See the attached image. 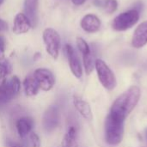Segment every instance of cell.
<instances>
[{
	"label": "cell",
	"instance_id": "24",
	"mask_svg": "<svg viewBox=\"0 0 147 147\" xmlns=\"http://www.w3.org/2000/svg\"><path fill=\"white\" fill-rule=\"evenodd\" d=\"M4 47H5V40L3 37L0 36V60L4 58Z\"/></svg>",
	"mask_w": 147,
	"mask_h": 147
},
{
	"label": "cell",
	"instance_id": "10",
	"mask_svg": "<svg viewBox=\"0 0 147 147\" xmlns=\"http://www.w3.org/2000/svg\"><path fill=\"white\" fill-rule=\"evenodd\" d=\"M80 25L85 32L96 33L101 28V21L96 15L87 14L82 18Z\"/></svg>",
	"mask_w": 147,
	"mask_h": 147
},
{
	"label": "cell",
	"instance_id": "25",
	"mask_svg": "<svg viewBox=\"0 0 147 147\" xmlns=\"http://www.w3.org/2000/svg\"><path fill=\"white\" fill-rule=\"evenodd\" d=\"M6 147H27L23 144H20L15 141H12L10 140H6Z\"/></svg>",
	"mask_w": 147,
	"mask_h": 147
},
{
	"label": "cell",
	"instance_id": "23",
	"mask_svg": "<svg viewBox=\"0 0 147 147\" xmlns=\"http://www.w3.org/2000/svg\"><path fill=\"white\" fill-rule=\"evenodd\" d=\"M10 71L9 66L6 63H0V78H5Z\"/></svg>",
	"mask_w": 147,
	"mask_h": 147
},
{
	"label": "cell",
	"instance_id": "28",
	"mask_svg": "<svg viewBox=\"0 0 147 147\" xmlns=\"http://www.w3.org/2000/svg\"><path fill=\"white\" fill-rule=\"evenodd\" d=\"M146 139L147 140V128L146 129Z\"/></svg>",
	"mask_w": 147,
	"mask_h": 147
},
{
	"label": "cell",
	"instance_id": "3",
	"mask_svg": "<svg viewBox=\"0 0 147 147\" xmlns=\"http://www.w3.org/2000/svg\"><path fill=\"white\" fill-rule=\"evenodd\" d=\"M95 68L102 85L108 90H114L117 84V81L114 72L109 65L103 60L98 59L95 61Z\"/></svg>",
	"mask_w": 147,
	"mask_h": 147
},
{
	"label": "cell",
	"instance_id": "14",
	"mask_svg": "<svg viewBox=\"0 0 147 147\" xmlns=\"http://www.w3.org/2000/svg\"><path fill=\"white\" fill-rule=\"evenodd\" d=\"M16 94L13 90L9 81L3 80L0 85V104H6L10 102Z\"/></svg>",
	"mask_w": 147,
	"mask_h": 147
},
{
	"label": "cell",
	"instance_id": "22",
	"mask_svg": "<svg viewBox=\"0 0 147 147\" xmlns=\"http://www.w3.org/2000/svg\"><path fill=\"white\" fill-rule=\"evenodd\" d=\"M29 142H30V145L32 147H40V141L39 136L34 132H31L29 134Z\"/></svg>",
	"mask_w": 147,
	"mask_h": 147
},
{
	"label": "cell",
	"instance_id": "27",
	"mask_svg": "<svg viewBox=\"0 0 147 147\" xmlns=\"http://www.w3.org/2000/svg\"><path fill=\"white\" fill-rule=\"evenodd\" d=\"M71 1H72V3H73L75 5L79 6V5L84 4V3H85V1H86V0H71Z\"/></svg>",
	"mask_w": 147,
	"mask_h": 147
},
{
	"label": "cell",
	"instance_id": "2",
	"mask_svg": "<svg viewBox=\"0 0 147 147\" xmlns=\"http://www.w3.org/2000/svg\"><path fill=\"white\" fill-rule=\"evenodd\" d=\"M125 121L111 115L107 116L105 121V140L109 145H119L124 135Z\"/></svg>",
	"mask_w": 147,
	"mask_h": 147
},
{
	"label": "cell",
	"instance_id": "11",
	"mask_svg": "<svg viewBox=\"0 0 147 147\" xmlns=\"http://www.w3.org/2000/svg\"><path fill=\"white\" fill-rule=\"evenodd\" d=\"M32 27V23L28 16L23 13H18L14 20L13 32L16 34L27 33Z\"/></svg>",
	"mask_w": 147,
	"mask_h": 147
},
{
	"label": "cell",
	"instance_id": "26",
	"mask_svg": "<svg viewBox=\"0 0 147 147\" xmlns=\"http://www.w3.org/2000/svg\"><path fill=\"white\" fill-rule=\"evenodd\" d=\"M8 30V24L5 21L0 19V32H3Z\"/></svg>",
	"mask_w": 147,
	"mask_h": 147
},
{
	"label": "cell",
	"instance_id": "29",
	"mask_svg": "<svg viewBox=\"0 0 147 147\" xmlns=\"http://www.w3.org/2000/svg\"><path fill=\"white\" fill-rule=\"evenodd\" d=\"M3 0H0V5H1L2 3H3Z\"/></svg>",
	"mask_w": 147,
	"mask_h": 147
},
{
	"label": "cell",
	"instance_id": "9",
	"mask_svg": "<svg viewBox=\"0 0 147 147\" xmlns=\"http://www.w3.org/2000/svg\"><path fill=\"white\" fill-rule=\"evenodd\" d=\"M147 44V21L141 22L134 30L132 45L135 48H141Z\"/></svg>",
	"mask_w": 147,
	"mask_h": 147
},
{
	"label": "cell",
	"instance_id": "21",
	"mask_svg": "<svg viewBox=\"0 0 147 147\" xmlns=\"http://www.w3.org/2000/svg\"><path fill=\"white\" fill-rule=\"evenodd\" d=\"M9 84H10V85H11L13 90H14L15 93L17 95V94L19 93V91H20V90H21V82H20V79L18 78L17 76H14V77H12V78H11L10 80H9Z\"/></svg>",
	"mask_w": 147,
	"mask_h": 147
},
{
	"label": "cell",
	"instance_id": "12",
	"mask_svg": "<svg viewBox=\"0 0 147 147\" xmlns=\"http://www.w3.org/2000/svg\"><path fill=\"white\" fill-rule=\"evenodd\" d=\"M73 104L76 109L79 112V114L86 120L91 121L92 120V111L90 109V104L82 99L80 96L74 95L73 96Z\"/></svg>",
	"mask_w": 147,
	"mask_h": 147
},
{
	"label": "cell",
	"instance_id": "20",
	"mask_svg": "<svg viewBox=\"0 0 147 147\" xmlns=\"http://www.w3.org/2000/svg\"><path fill=\"white\" fill-rule=\"evenodd\" d=\"M77 47L79 49V51L81 52V53L83 55L84 54H88V53H90L91 51H90V46L88 45V43L81 37H78L77 38Z\"/></svg>",
	"mask_w": 147,
	"mask_h": 147
},
{
	"label": "cell",
	"instance_id": "19",
	"mask_svg": "<svg viewBox=\"0 0 147 147\" xmlns=\"http://www.w3.org/2000/svg\"><path fill=\"white\" fill-rule=\"evenodd\" d=\"M98 5H102L107 13L112 14L117 9L118 2H117V0H104L102 3L100 2V3Z\"/></svg>",
	"mask_w": 147,
	"mask_h": 147
},
{
	"label": "cell",
	"instance_id": "17",
	"mask_svg": "<svg viewBox=\"0 0 147 147\" xmlns=\"http://www.w3.org/2000/svg\"><path fill=\"white\" fill-rule=\"evenodd\" d=\"M76 137H77V130L74 127H71L68 129V131L64 138V140L62 143L63 147L72 146V145L74 144V142L76 140Z\"/></svg>",
	"mask_w": 147,
	"mask_h": 147
},
{
	"label": "cell",
	"instance_id": "1",
	"mask_svg": "<svg viewBox=\"0 0 147 147\" xmlns=\"http://www.w3.org/2000/svg\"><path fill=\"white\" fill-rule=\"evenodd\" d=\"M140 98V89L136 85L131 86L128 90L116 98L111 107L110 114L125 121L127 115L138 104Z\"/></svg>",
	"mask_w": 147,
	"mask_h": 147
},
{
	"label": "cell",
	"instance_id": "5",
	"mask_svg": "<svg viewBox=\"0 0 147 147\" xmlns=\"http://www.w3.org/2000/svg\"><path fill=\"white\" fill-rule=\"evenodd\" d=\"M43 40L48 54L56 59L59 57L60 47V36L59 33L53 28H46L43 32Z\"/></svg>",
	"mask_w": 147,
	"mask_h": 147
},
{
	"label": "cell",
	"instance_id": "6",
	"mask_svg": "<svg viewBox=\"0 0 147 147\" xmlns=\"http://www.w3.org/2000/svg\"><path fill=\"white\" fill-rule=\"evenodd\" d=\"M59 122V108L55 105H52L47 109L42 119L43 128L47 133L53 132Z\"/></svg>",
	"mask_w": 147,
	"mask_h": 147
},
{
	"label": "cell",
	"instance_id": "4",
	"mask_svg": "<svg viewBox=\"0 0 147 147\" xmlns=\"http://www.w3.org/2000/svg\"><path fill=\"white\" fill-rule=\"evenodd\" d=\"M140 19V12L137 9H129L118 15L112 22V28L116 31H126L134 27Z\"/></svg>",
	"mask_w": 147,
	"mask_h": 147
},
{
	"label": "cell",
	"instance_id": "8",
	"mask_svg": "<svg viewBox=\"0 0 147 147\" xmlns=\"http://www.w3.org/2000/svg\"><path fill=\"white\" fill-rule=\"evenodd\" d=\"M65 53H66L68 61H69V65H70L72 74L77 78H81V77L83 76V69H82V65H81V62L79 60V58L77 53L75 52L74 48L69 44L65 45Z\"/></svg>",
	"mask_w": 147,
	"mask_h": 147
},
{
	"label": "cell",
	"instance_id": "16",
	"mask_svg": "<svg viewBox=\"0 0 147 147\" xmlns=\"http://www.w3.org/2000/svg\"><path fill=\"white\" fill-rule=\"evenodd\" d=\"M23 89L28 96H34L38 93L40 87L34 75H28L26 77L23 81Z\"/></svg>",
	"mask_w": 147,
	"mask_h": 147
},
{
	"label": "cell",
	"instance_id": "7",
	"mask_svg": "<svg viewBox=\"0 0 147 147\" xmlns=\"http://www.w3.org/2000/svg\"><path fill=\"white\" fill-rule=\"evenodd\" d=\"M34 77L37 81L40 90L49 91L55 84V78L51 71L46 68H39L34 71Z\"/></svg>",
	"mask_w": 147,
	"mask_h": 147
},
{
	"label": "cell",
	"instance_id": "15",
	"mask_svg": "<svg viewBox=\"0 0 147 147\" xmlns=\"http://www.w3.org/2000/svg\"><path fill=\"white\" fill-rule=\"evenodd\" d=\"M39 0H25L24 10L25 15L30 20L32 26H34L37 22V11H38Z\"/></svg>",
	"mask_w": 147,
	"mask_h": 147
},
{
	"label": "cell",
	"instance_id": "18",
	"mask_svg": "<svg viewBox=\"0 0 147 147\" xmlns=\"http://www.w3.org/2000/svg\"><path fill=\"white\" fill-rule=\"evenodd\" d=\"M83 61H84V66L86 73L88 75L90 74L95 67V61L93 59L91 53L83 55Z\"/></svg>",
	"mask_w": 147,
	"mask_h": 147
},
{
	"label": "cell",
	"instance_id": "13",
	"mask_svg": "<svg viewBox=\"0 0 147 147\" xmlns=\"http://www.w3.org/2000/svg\"><path fill=\"white\" fill-rule=\"evenodd\" d=\"M33 127H34V121L32 118L29 117H22L18 119L16 123L17 133L19 136L22 139L29 135V134L32 132Z\"/></svg>",
	"mask_w": 147,
	"mask_h": 147
}]
</instances>
